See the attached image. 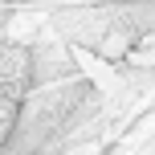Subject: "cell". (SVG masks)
<instances>
[{
  "instance_id": "cell-1",
  "label": "cell",
  "mask_w": 155,
  "mask_h": 155,
  "mask_svg": "<svg viewBox=\"0 0 155 155\" xmlns=\"http://www.w3.org/2000/svg\"><path fill=\"white\" fill-rule=\"evenodd\" d=\"M33 86V53L21 41H4L0 45V94L12 102H25Z\"/></svg>"
},
{
  "instance_id": "cell-2",
  "label": "cell",
  "mask_w": 155,
  "mask_h": 155,
  "mask_svg": "<svg viewBox=\"0 0 155 155\" xmlns=\"http://www.w3.org/2000/svg\"><path fill=\"white\" fill-rule=\"evenodd\" d=\"M16 118H21V102H12V98L0 94V147H4L8 135L16 131Z\"/></svg>"
}]
</instances>
